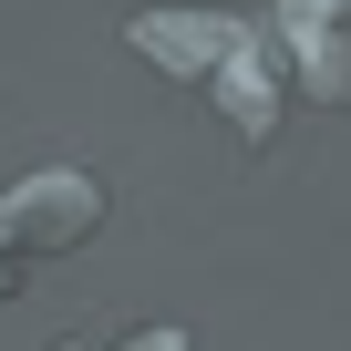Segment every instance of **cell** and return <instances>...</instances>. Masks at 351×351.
<instances>
[{"mask_svg": "<svg viewBox=\"0 0 351 351\" xmlns=\"http://www.w3.org/2000/svg\"><path fill=\"white\" fill-rule=\"evenodd\" d=\"M124 42H134L155 73L197 83V93L238 124V145H279L289 73H279V42H269L258 11H228V0H207V11H197V0H155V11L124 21Z\"/></svg>", "mask_w": 351, "mask_h": 351, "instance_id": "cell-1", "label": "cell"}, {"mask_svg": "<svg viewBox=\"0 0 351 351\" xmlns=\"http://www.w3.org/2000/svg\"><path fill=\"white\" fill-rule=\"evenodd\" d=\"M104 217H114V197L83 165H21V176H0V300H11L42 258L83 248Z\"/></svg>", "mask_w": 351, "mask_h": 351, "instance_id": "cell-2", "label": "cell"}, {"mask_svg": "<svg viewBox=\"0 0 351 351\" xmlns=\"http://www.w3.org/2000/svg\"><path fill=\"white\" fill-rule=\"evenodd\" d=\"M269 42H279V73L300 104L341 114L351 104V0H269Z\"/></svg>", "mask_w": 351, "mask_h": 351, "instance_id": "cell-3", "label": "cell"}, {"mask_svg": "<svg viewBox=\"0 0 351 351\" xmlns=\"http://www.w3.org/2000/svg\"><path fill=\"white\" fill-rule=\"evenodd\" d=\"M62 351H197V330L186 320H134V330H83Z\"/></svg>", "mask_w": 351, "mask_h": 351, "instance_id": "cell-4", "label": "cell"}]
</instances>
